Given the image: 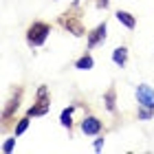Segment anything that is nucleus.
Returning a JSON list of instances; mask_svg holds the SVG:
<instances>
[{
    "instance_id": "1",
    "label": "nucleus",
    "mask_w": 154,
    "mask_h": 154,
    "mask_svg": "<svg viewBox=\"0 0 154 154\" xmlns=\"http://www.w3.org/2000/svg\"><path fill=\"white\" fill-rule=\"evenodd\" d=\"M48 33H51V26H48L46 22H33L29 26V33H26V40H29L31 46H40L44 44Z\"/></svg>"
},
{
    "instance_id": "2",
    "label": "nucleus",
    "mask_w": 154,
    "mask_h": 154,
    "mask_svg": "<svg viewBox=\"0 0 154 154\" xmlns=\"http://www.w3.org/2000/svg\"><path fill=\"white\" fill-rule=\"evenodd\" d=\"M137 99L143 108L154 110V90L148 86V84H139L137 86Z\"/></svg>"
},
{
    "instance_id": "3",
    "label": "nucleus",
    "mask_w": 154,
    "mask_h": 154,
    "mask_svg": "<svg viewBox=\"0 0 154 154\" xmlns=\"http://www.w3.org/2000/svg\"><path fill=\"white\" fill-rule=\"evenodd\" d=\"M101 130V121L97 117H86L82 121V132L84 134H99Z\"/></svg>"
},
{
    "instance_id": "4",
    "label": "nucleus",
    "mask_w": 154,
    "mask_h": 154,
    "mask_svg": "<svg viewBox=\"0 0 154 154\" xmlns=\"http://www.w3.org/2000/svg\"><path fill=\"white\" fill-rule=\"evenodd\" d=\"M101 40H106V22L99 24L93 33H88V48H95Z\"/></svg>"
},
{
    "instance_id": "5",
    "label": "nucleus",
    "mask_w": 154,
    "mask_h": 154,
    "mask_svg": "<svg viewBox=\"0 0 154 154\" xmlns=\"http://www.w3.org/2000/svg\"><path fill=\"white\" fill-rule=\"evenodd\" d=\"M115 16H117V20L125 26V29H134V26H137L134 16H132V13H128V11H121V9H119V11L115 13Z\"/></svg>"
},
{
    "instance_id": "6",
    "label": "nucleus",
    "mask_w": 154,
    "mask_h": 154,
    "mask_svg": "<svg viewBox=\"0 0 154 154\" xmlns=\"http://www.w3.org/2000/svg\"><path fill=\"white\" fill-rule=\"evenodd\" d=\"M125 60H128V48H125V46H119V48L112 51V62L117 66H123Z\"/></svg>"
},
{
    "instance_id": "7",
    "label": "nucleus",
    "mask_w": 154,
    "mask_h": 154,
    "mask_svg": "<svg viewBox=\"0 0 154 154\" xmlns=\"http://www.w3.org/2000/svg\"><path fill=\"white\" fill-rule=\"evenodd\" d=\"M93 66H95V62H93L90 55H84V57H79L75 62V68H79V71H90Z\"/></svg>"
},
{
    "instance_id": "8",
    "label": "nucleus",
    "mask_w": 154,
    "mask_h": 154,
    "mask_svg": "<svg viewBox=\"0 0 154 154\" xmlns=\"http://www.w3.org/2000/svg\"><path fill=\"white\" fill-rule=\"evenodd\" d=\"M73 110H75V106H71V108H66L64 112H62V117H60V121H62V125L64 128H71V115H73Z\"/></svg>"
},
{
    "instance_id": "9",
    "label": "nucleus",
    "mask_w": 154,
    "mask_h": 154,
    "mask_svg": "<svg viewBox=\"0 0 154 154\" xmlns=\"http://www.w3.org/2000/svg\"><path fill=\"white\" fill-rule=\"evenodd\" d=\"M103 99H106V108L110 110V112H112V110H115V90H108Z\"/></svg>"
},
{
    "instance_id": "10",
    "label": "nucleus",
    "mask_w": 154,
    "mask_h": 154,
    "mask_svg": "<svg viewBox=\"0 0 154 154\" xmlns=\"http://www.w3.org/2000/svg\"><path fill=\"white\" fill-rule=\"evenodd\" d=\"M26 128H29V119H20V121H18V125H16V137H20V134H22V132H24Z\"/></svg>"
},
{
    "instance_id": "11",
    "label": "nucleus",
    "mask_w": 154,
    "mask_h": 154,
    "mask_svg": "<svg viewBox=\"0 0 154 154\" xmlns=\"http://www.w3.org/2000/svg\"><path fill=\"white\" fill-rule=\"evenodd\" d=\"M46 108H48L46 103H42V106H35V108H31V110H29V115H33V117H35V115H44V112H46Z\"/></svg>"
},
{
    "instance_id": "12",
    "label": "nucleus",
    "mask_w": 154,
    "mask_h": 154,
    "mask_svg": "<svg viewBox=\"0 0 154 154\" xmlns=\"http://www.w3.org/2000/svg\"><path fill=\"white\" fill-rule=\"evenodd\" d=\"M13 143H16V137H13V139H7V141L2 143V152H5V154H9V152L13 150Z\"/></svg>"
},
{
    "instance_id": "13",
    "label": "nucleus",
    "mask_w": 154,
    "mask_h": 154,
    "mask_svg": "<svg viewBox=\"0 0 154 154\" xmlns=\"http://www.w3.org/2000/svg\"><path fill=\"white\" fill-rule=\"evenodd\" d=\"M139 119H145V121H148V119H152V110H150V108L139 110Z\"/></svg>"
},
{
    "instance_id": "14",
    "label": "nucleus",
    "mask_w": 154,
    "mask_h": 154,
    "mask_svg": "<svg viewBox=\"0 0 154 154\" xmlns=\"http://www.w3.org/2000/svg\"><path fill=\"white\" fill-rule=\"evenodd\" d=\"M101 145H103V139H97L95 141V150H101Z\"/></svg>"
},
{
    "instance_id": "15",
    "label": "nucleus",
    "mask_w": 154,
    "mask_h": 154,
    "mask_svg": "<svg viewBox=\"0 0 154 154\" xmlns=\"http://www.w3.org/2000/svg\"><path fill=\"white\" fill-rule=\"evenodd\" d=\"M99 7H103V9H106V7H108V0H99Z\"/></svg>"
}]
</instances>
